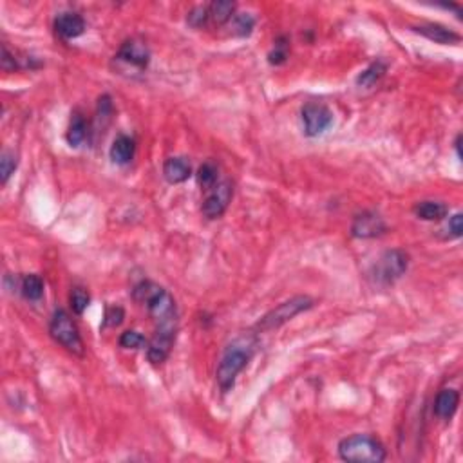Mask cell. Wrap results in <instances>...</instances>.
Here are the masks:
<instances>
[{
  "label": "cell",
  "mask_w": 463,
  "mask_h": 463,
  "mask_svg": "<svg viewBox=\"0 0 463 463\" xmlns=\"http://www.w3.org/2000/svg\"><path fill=\"white\" fill-rule=\"evenodd\" d=\"M186 22H189L192 27H196V30H199V27H203V25H207L208 22H210V20H208V8H207V6H196V8L189 13Z\"/></svg>",
  "instance_id": "f1b7e54d"
},
{
  "label": "cell",
  "mask_w": 463,
  "mask_h": 463,
  "mask_svg": "<svg viewBox=\"0 0 463 463\" xmlns=\"http://www.w3.org/2000/svg\"><path fill=\"white\" fill-rule=\"evenodd\" d=\"M89 303H91V295H89V291L85 290V288L82 286H75L71 291V307L72 312L76 313V315H82V313L87 310Z\"/></svg>",
  "instance_id": "484cf974"
},
{
  "label": "cell",
  "mask_w": 463,
  "mask_h": 463,
  "mask_svg": "<svg viewBox=\"0 0 463 463\" xmlns=\"http://www.w3.org/2000/svg\"><path fill=\"white\" fill-rule=\"evenodd\" d=\"M409 268V255L404 250H388L380 255L376 265L373 266V279L379 284H393L396 279L407 272Z\"/></svg>",
  "instance_id": "5b68a950"
},
{
  "label": "cell",
  "mask_w": 463,
  "mask_h": 463,
  "mask_svg": "<svg viewBox=\"0 0 463 463\" xmlns=\"http://www.w3.org/2000/svg\"><path fill=\"white\" fill-rule=\"evenodd\" d=\"M207 8H208V20L215 25H223L234 18L237 6L236 2H230V0H215V2L208 4Z\"/></svg>",
  "instance_id": "d6986e66"
},
{
  "label": "cell",
  "mask_w": 463,
  "mask_h": 463,
  "mask_svg": "<svg viewBox=\"0 0 463 463\" xmlns=\"http://www.w3.org/2000/svg\"><path fill=\"white\" fill-rule=\"evenodd\" d=\"M176 326H167V328H156L154 337L151 338L147 348V358L148 362L154 366L163 364L169 358L170 351H172L174 341H176Z\"/></svg>",
  "instance_id": "30bf717a"
},
{
  "label": "cell",
  "mask_w": 463,
  "mask_h": 463,
  "mask_svg": "<svg viewBox=\"0 0 463 463\" xmlns=\"http://www.w3.org/2000/svg\"><path fill=\"white\" fill-rule=\"evenodd\" d=\"M386 72H388V65L382 60H376V62L371 63L369 68H366L358 75L357 84L362 85V87H373V85L382 80Z\"/></svg>",
  "instance_id": "44dd1931"
},
{
  "label": "cell",
  "mask_w": 463,
  "mask_h": 463,
  "mask_svg": "<svg viewBox=\"0 0 463 463\" xmlns=\"http://www.w3.org/2000/svg\"><path fill=\"white\" fill-rule=\"evenodd\" d=\"M20 293L27 300H40L44 297V281L40 275L27 274L18 282Z\"/></svg>",
  "instance_id": "ffe728a7"
},
{
  "label": "cell",
  "mask_w": 463,
  "mask_h": 463,
  "mask_svg": "<svg viewBox=\"0 0 463 463\" xmlns=\"http://www.w3.org/2000/svg\"><path fill=\"white\" fill-rule=\"evenodd\" d=\"M89 136V125L87 120L84 118V114H80L78 110L71 114V122H69L68 132H65V139L71 147H80Z\"/></svg>",
  "instance_id": "e0dca14e"
},
{
  "label": "cell",
  "mask_w": 463,
  "mask_h": 463,
  "mask_svg": "<svg viewBox=\"0 0 463 463\" xmlns=\"http://www.w3.org/2000/svg\"><path fill=\"white\" fill-rule=\"evenodd\" d=\"M413 212L424 221H442L449 215V207L442 201H420L414 205Z\"/></svg>",
  "instance_id": "ac0fdd59"
},
{
  "label": "cell",
  "mask_w": 463,
  "mask_h": 463,
  "mask_svg": "<svg viewBox=\"0 0 463 463\" xmlns=\"http://www.w3.org/2000/svg\"><path fill=\"white\" fill-rule=\"evenodd\" d=\"M414 33L421 34V37H426L427 40L436 44H443V46H452V44H458L462 40L456 31L449 30L445 25L442 24H421V25H414L413 27Z\"/></svg>",
  "instance_id": "4fadbf2b"
},
{
  "label": "cell",
  "mask_w": 463,
  "mask_h": 463,
  "mask_svg": "<svg viewBox=\"0 0 463 463\" xmlns=\"http://www.w3.org/2000/svg\"><path fill=\"white\" fill-rule=\"evenodd\" d=\"M288 60V44L284 42V38H279L277 44L268 55V62L272 65H282Z\"/></svg>",
  "instance_id": "83f0119b"
},
{
  "label": "cell",
  "mask_w": 463,
  "mask_h": 463,
  "mask_svg": "<svg viewBox=\"0 0 463 463\" xmlns=\"http://www.w3.org/2000/svg\"><path fill=\"white\" fill-rule=\"evenodd\" d=\"M253 27H255V18L250 13H237L230 20L231 34L236 37H250Z\"/></svg>",
  "instance_id": "7402d4cb"
},
{
  "label": "cell",
  "mask_w": 463,
  "mask_h": 463,
  "mask_svg": "<svg viewBox=\"0 0 463 463\" xmlns=\"http://www.w3.org/2000/svg\"><path fill=\"white\" fill-rule=\"evenodd\" d=\"M338 456L350 463H382L386 447L371 434H351L338 443Z\"/></svg>",
  "instance_id": "7a4b0ae2"
},
{
  "label": "cell",
  "mask_w": 463,
  "mask_h": 463,
  "mask_svg": "<svg viewBox=\"0 0 463 463\" xmlns=\"http://www.w3.org/2000/svg\"><path fill=\"white\" fill-rule=\"evenodd\" d=\"M49 335L56 344L65 348L69 353L76 355V357H84L85 345L84 341H82L80 329L65 310H56L53 313L49 322Z\"/></svg>",
  "instance_id": "3957f363"
},
{
  "label": "cell",
  "mask_w": 463,
  "mask_h": 463,
  "mask_svg": "<svg viewBox=\"0 0 463 463\" xmlns=\"http://www.w3.org/2000/svg\"><path fill=\"white\" fill-rule=\"evenodd\" d=\"M459 405V393L452 388H445L438 393L434 400V414L440 420L449 421L456 414Z\"/></svg>",
  "instance_id": "9a60e30c"
},
{
  "label": "cell",
  "mask_w": 463,
  "mask_h": 463,
  "mask_svg": "<svg viewBox=\"0 0 463 463\" xmlns=\"http://www.w3.org/2000/svg\"><path fill=\"white\" fill-rule=\"evenodd\" d=\"M0 65L4 69L6 72L9 71H17L20 69V63H18V58L15 56V53L9 51V47L6 44H2V58H0Z\"/></svg>",
  "instance_id": "f546056e"
},
{
  "label": "cell",
  "mask_w": 463,
  "mask_h": 463,
  "mask_svg": "<svg viewBox=\"0 0 463 463\" xmlns=\"http://www.w3.org/2000/svg\"><path fill=\"white\" fill-rule=\"evenodd\" d=\"M300 118H303L304 134L310 138L324 134L329 127L333 125V113L328 106L320 101H307L300 109Z\"/></svg>",
  "instance_id": "52a82bcc"
},
{
  "label": "cell",
  "mask_w": 463,
  "mask_h": 463,
  "mask_svg": "<svg viewBox=\"0 0 463 463\" xmlns=\"http://www.w3.org/2000/svg\"><path fill=\"white\" fill-rule=\"evenodd\" d=\"M447 230L451 231L452 237H462L463 215L462 214H455L452 217H449V223H447Z\"/></svg>",
  "instance_id": "4dcf8cb0"
},
{
  "label": "cell",
  "mask_w": 463,
  "mask_h": 463,
  "mask_svg": "<svg viewBox=\"0 0 463 463\" xmlns=\"http://www.w3.org/2000/svg\"><path fill=\"white\" fill-rule=\"evenodd\" d=\"M459 147H462V134H458V136H456V141H455L456 154H458V158H462V151H459Z\"/></svg>",
  "instance_id": "1f68e13d"
},
{
  "label": "cell",
  "mask_w": 463,
  "mask_h": 463,
  "mask_svg": "<svg viewBox=\"0 0 463 463\" xmlns=\"http://www.w3.org/2000/svg\"><path fill=\"white\" fill-rule=\"evenodd\" d=\"M147 310L151 319L154 320L156 328H167V326H177V310L176 300L165 288H160L156 293L147 300Z\"/></svg>",
  "instance_id": "8992f818"
},
{
  "label": "cell",
  "mask_w": 463,
  "mask_h": 463,
  "mask_svg": "<svg viewBox=\"0 0 463 463\" xmlns=\"http://www.w3.org/2000/svg\"><path fill=\"white\" fill-rule=\"evenodd\" d=\"M386 230H388V224L376 212H362V214L355 215L353 224H351V236L358 239H375L386 234Z\"/></svg>",
  "instance_id": "8fae6325"
},
{
  "label": "cell",
  "mask_w": 463,
  "mask_h": 463,
  "mask_svg": "<svg viewBox=\"0 0 463 463\" xmlns=\"http://www.w3.org/2000/svg\"><path fill=\"white\" fill-rule=\"evenodd\" d=\"M257 344H259V341H257L255 333H243V335L234 338L224 348L220 366H217V371H215V380H217V386H220L221 391L228 393L234 388L237 375L252 360L253 353L257 350Z\"/></svg>",
  "instance_id": "6da1fadb"
},
{
  "label": "cell",
  "mask_w": 463,
  "mask_h": 463,
  "mask_svg": "<svg viewBox=\"0 0 463 463\" xmlns=\"http://www.w3.org/2000/svg\"><path fill=\"white\" fill-rule=\"evenodd\" d=\"M313 306V299L307 297V295H297V297H291V299L284 300V303L279 304L277 307H274L272 312L266 313L259 322H257V331L265 333L272 331V329L281 328L282 324H286L288 320H291L293 317H297L299 313L306 312Z\"/></svg>",
  "instance_id": "277c9868"
},
{
  "label": "cell",
  "mask_w": 463,
  "mask_h": 463,
  "mask_svg": "<svg viewBox=\"0 0 463 463\" xmlns=\"http://www.w3.org/2000/svg\"><path fill=\"white\" fill-rule=\"evenodd\" d=\"M55 31L63 40H71V38L80 37L85 31V20L78 13H62L55 20Z\"/></svg>",
  "instance_id": "7c38bea8"
},
{
  "label": "cell",
  "mask_w": 463,
  "mask_h": 463,
  "mask_svg": "<svg viewBox=\"0 0 463 463\" xmlns=\"http://www.w3.org/2000/svg\"><path fill=\"white\" fill-rule=\"evenodd\" d=\"M123 319H125V312H123L122 306H107L101 328H118Z\"/></svg>",
  "instance_id": "4316f807"
},
{
  "label": "cell",
  "mask_w": 463,
  "mask_h": 463,
  "mask_svg": "<svg viewBox=\"0 0 463 463\" xmlns=\"http://www.w3.org/2000/svg\"><path fill=\"white\" fill-rule=\"evenodd\" d=\"M234 196V183L230 179L217 182V185L210 190V194L203 201L201 212L207 220H220L221 215L227 212L228 205Z\"/></svg>",
  "instance_id": "ba28073f"
},
{
  "label": "cell",
  "mask_w": 463,
  "mask_h": 463,
  "mask_svg": "<svg viewBox=\"0 0 463 463\" xmlns=\"http://www.w3.org/2000/svg\"><path fill=\"white\" fill-rule=\"evenodd\" d=\"M116 62L123 63L125 68L136 69V71H145L148 68V62H151V51L148 46L139 40V38H131V40H125L120 47L118 55L114 56Z\"/></svg>",
  "instance_id": "9c48e42d"
},
{
  "label": "cell",
  "mask_w": 463,
  "mask_h": 463,
  "mask_svg": "<svg viewBox=\"0 0 463 463\" xmlns=\"http://www.w3.org/2000/svg\"><path fill=\"white\" fill-rule=\"evenodd\" d=\"M120 345H122L123 350H141L147 345V338L141 335L136 329H127L120 335Z\"/></svg>",
  "instance_id": "cb8c5ba5"
},
{
  "label": "cell",
  "mask_w": 463,
  "mask_h": 463,
  "mask_svg": "<svg viewBox=\"0 0 463 463\" xmlns=\"http://www.w3.org/2000/svg\"><path fill=\"white\" fill-rule=\"evenodd\" d=\"M217 176H220V174H217V167H215L212 161H207V163H203L198 169L196 179H198V185L201 186L203 190H212L217 185Z\"/></svg>",
  "instance_id": "603a6c76"
},
{
  "label": "cell",
  "mask_w": 463,
  "mask_h": 463,
  "mask_svg": "<svg viewBox=\"0 0 463 463\" xmlns=\"http://www.w3.org/2000/svg\"><path fill=\"white\" fill-rule=\"evenodd\" d=\"M136 154V141L134 138L127 134H120L110 145L109 156L116 165H127L134 160Z\"/></svg>",
  "instance_id": "2e32d148"
},
{
  "label": "cell",
  "mask_w": 463,
  "mask_h": 463,
  "mask_svg": "<svg viewBox=\"0 0 463 463\" xmlns=\"http://www.w3.org/2000/svg\"><path fill=\"white\" fill-rule=\"evenodd\" d=\"M17 154L11 151H4L2 152V156H0V179H2V185L8 183L9 177L13 176V172L17 170Z\"/></svg>",
  "instance_id": "d4e9b609"
},
{
  "label": "cell",
  "mask_w": 463,
  "mask_h": 463,
  "mask_svg": "<svg viewBox=\"0 0 463 463\" xmlns=\"http://www.w3.org/2000/svg\"><path fill=\"white\" fill-rule=\"evenodd\" d=\"M163 176L170 185H179L185 183L192 176V165L189 158L185 156H172L165 160L163 163Z\"/></svg>",
  "instance_id": "5bb4252c"
}]
</instances>
